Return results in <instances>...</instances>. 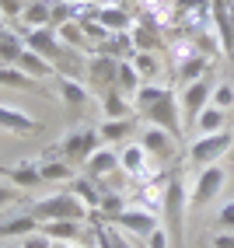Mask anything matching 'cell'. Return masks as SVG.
I'll use <instances>...</instances> for the list:
<instances>
[{
	"instance_id": "obj_1",
	"label": "cell",
	"mask_w": 234,
	"mask_h": 248,
	"mask_svg": "<svg viewBox=\"0 0 234 248\" xmlns=\"http://www.w3.org/2000/svg\"><path fill=\"white\" fill-rule=\"evenodd\" d=\"M31 213L39 217V224L42 220H88V213H91V206L80 200L77 192H53V196H46V200H39L35 206H31Z\"/></svg>"
},
{
	"instance_id": "obj_2",
	"label": "cell",
	"mask_w": 234,
	"mask_h": 248,
	"mask_svg": "<svg viewBox=\"0 0 234 248\" xmlns=\"http://www.w3.org/2000/svg\"><path fill=\"white\" fill-rule=\"evenodd\" d=\"M98 147H102V137H98L94 126H77V129H66V133L60 137L56 143V154L74 161V164H84Z\"/></svg>"
},
{
	"instance_id": "obj_3",
	"label": "cell",
	"mask_w": 234,
	"mask_h": 248,
	"mask_svg": "<svg viewBox=\"0 0 234 248\" xmlns=\"http://www.w3.org/2000/svg\"><path fill=\"white\" fill-rule=\"evenodd\" d=\"M161 206H164V227L172 231V238L182 234V220H186V210H189V189L178 175L168 178V186L161 189Z\"/></svg>"
},
{
	"instance_id": "obj_4",
	"label": "cell",
	"mask_w": 234,
	"mask_h": 248,
	"mask_svg": "<svg viewBox=\"0 0 234 248\" xmlns=\"http://www.w3.org/2000/svg\"><path fill=\"white\" fill-rule=\"evenodd\" d=\"M234 147V137L231 129H220V133H203L196 137L192 147H189V161L196 168H206V164H220V157Z\"/></svg>"
},
{
	"instance_id": "obj_5",
	"label": "cell",
	"mask_w": 234,
	"mask_h": 248,
	"mask_svg": "<svg viewBox=\"0 0 234 248\" xmlns=\"http://www.w3.org/2000/svg\"><path fill=\"white\" fill-rule=\"evenodd\" d=\"M140 115L150 126H161V129H168L172 137H182V105H178V94L172 88L164 91L147 112H140Z\"/></svg>"
},
{
	"instance_id": "obj_6",
	"label": "cell",
	"mask_w": 234,
	"mask_h": 248,
	"mask_svg": "<svg viewBox=\"0 0 234 248\" xmlns=\"http://www.w3.org/2000/svg\"><path fill=\"white\" fill-rule=\"evenodd\" d=\"M224 182H227V171L220 164H206V168H199L192 189H189V203L192 206H210L217 196L224 192Z\"/></svg>"
},
{
	"instance_id": "obj_7",
	"label": "cell",
	"mask_w": 234,
	"mask_h": 248,
	"mask_svg": "<svg viewBox=\"0 0 234 248\" xmlns=\"http://www.w3.org/2000/svg\"><path fill=\"white\" fill-rule=\"evenodd\" d=\"M178 137H172L168 129H161V126H143L140 129V137H137V143L147 151V157L154 161V164H164V161H172L175 154H178V143H175Z\"/></svg>"
},
{
	"instance_id": "obj_8",
	"label": "cell",
	"mask_w": 234,
	"mask_h": 248,
	"mask_svg": "<svg viewBox=\"0 0 234 248\" xmlns=\"http://www.w3.org/2000/svg\"><path fill=\"white\" fill-rule=\"evenodd\" d=\"M115 74H119V60L115 56H105V53H91L88 56V67H84V80L91 88H115Z\"/></svg>"
},
{
	"instance_id": "obj_9",
	"label": "cell",
	"mask_w": 234,
	"mask_h": 248,
	"mask_svg": "<svg viewBox=\"0 0 234 248\" xmlns=\"http://www.w3.org/2000/svg\"><path fill=\"white\" fill-rule=\"evenodd\" d=\"M210 94H213V80L203 77V80H192V84H182V112H186V123L192 126L196 115L210 105Z\"/></svg>"
},
{
	"instance_id": "obj_10",
	"label": "cell",
	"mask_w": 234,
	"mask_h": 248,
	"mask_svg": "<svg viewBox=\"0 0 234 248\" xmlns=\"http://www.w3.org/2000/svg\"><path fill=\"white\" fill-rule=\"evenodd\" d=\"M21 39H25V49L46 56L49 63H56V60L63 56V49H66V46L60 42V35H56V28H28Z\"/></svg>"
},
{
	"instance_id": "obj_11",
	"label": "cell",
	"mask_w": 234,
	"mask_h": 248,
	"mask_svg": "<svg viewBox=\"0 0 234 248\" xmlns=\"http://www.w3.org/2000/svg\"><path fill=\"white\" fill-rule=\"evenodd\" d=\"M123 168H119V151L109 143H102L98 151L84 161V175H91L94 182H102V178H115Z\"/></svg>"
},
{
	"instance_id": "obj_12",
	"label": "cell",
	"mask_w": 234,
	"mask_h": 248,
	"mask_svg": "<svg viewBox=\"0 0 234 248\" xmlns=\"http://www.w3.org/2000/svg\"><path fill=\"white\" fill-rule=\"evenodd\" d=\"M53 91L60 94V102L70 105V108H84V105L91 102L88 80H80V77H63V74H56V77H53Z\"/></svg>"
},
{
	"instance_id": "obj_13",
	"label": "cell",
	"mask_w": 234,
	"mask_h": 248,
	"mask_svg": "<svg viewBox=\"0 0 234 248\" xmlns=\"http://www.w3.org/2000/svg\"><path fill=\"white\" fill-rule=\"evenodd\" d=\"M112 224H119L123 231H129V234H143V238H147V234H150V231H154L161 220H157L147 206H126V210H123Z\"/></svg>"
},
{
	"instance_id": "obj_14",
	"label": "cell",
	"mask_w": 234,
	"mask_h": 248,
	"mask_svg": "<svg viewBox=\"0 0 234 248\" xmlns=\"http://www.w3.org/2000/svg\"><path fill=\"white\" fill-rule=\"evenodd\" d=\"M129 39L137 49H143V53H154V49H161V28H157V18L154 14H143V18L133 21L129 28Z\"/></svg>"
},
{
	"instance_id": "obj_15",
	"label": "cell",
	"mask_w": 234,
	"mask_h": 248,
	"mask_svg": "<svg viewBox=\"0 0 234 248\" xmlns=\"http://www.w3.org/2000/svg\"><path fill=\"white\" fill-rule=\"evenodd\" d=\"M4 178L11 182V186H18V189H39V186H42L39 161H31V157L14 161V164H7V168H4Z\"/></svg>"
},
{
	"instance_id": "obj_16",
	"label": "cell",
	"mask_w": 234,
	"mask_h": 248,
	"mask_svg": "<svg viewBox=\"0 0 234 248\" xmlns=\"http://www.w3.org/2000/svg\"><path fill=\"white\" fill-rule=\"evenodd\" d=\"M31 231H39V217L35 213H14V217L0 220V241H21Z\"/></svg>"
},
{
	"instance_id": "obj_17",
	"label": "cell",
	"mask_w": 234,
	"mask_h": 248,
	"mask_svg": "<svg viewBox=\"0 0 234 248\" xmlns=\"http://www.w3.org/2000/svg\"><path fill=\"white\" fill-rule=\"evenodd\" d=\"M0 129H7V133H35L39 129V119L35 115H28L25 108H11V105H0Z\"/></svg>"
},
{
	"instance_id": "obj_18",
	"label": "cell",
	"mask_w": 234,
	"mask_h": 248,
	"mask_svg": "<svg viewBox=\"0 0 234 248\" xmlns=\"http://www.w3.org/2000/svg\"><path fill=\"white\" fill-rule=\"evenodd\" d=\"M210 77V56L206 53H186L178 56V84H192V80Z\"/></svg>"
},
{
	"instance_id": "obj_19",
	"label": "cell",
	"mask_w": 234,
	"mask_h": 248,
	"mask_svg": "<svg viewBox=\"0 0 234 248\" xmlns=\"http://www.w3.org/2000/svg\"><path fill=\"white\" fill-rule=\"evenodd\" d=\"M147 151L133 140V143H123L119 147V168H123V175H129V178H140L143 171H147Z\"/></svg>"
},
{
	"instance_id": "obj_20",
	"label": "cell",
	"mask_w": 234,
	"mask_h": 248,
	"mask_svg": "<svg viewBox=\"0 0 234 248\" xmlns=\"http://www.w3.org/2000/svg\"><path fill=\"white\" fill-rule=\"evenodd\" d=\"M39 175L42 182H56V186H63V182H70L77 171H74V161H66V157H39Z\"/></svg>"
},
{
	"instance_id": "obj_21",
	"label": "cell",
	"mask_w": 234,
	"mask_h": 248,
	"mask_svg": "<svg viewBox=\"0 0 234 248\" xmlns=\"http://www.w3.org/2000/svg\"><path fill=\"white\" fill-rule=\"evenodd\" d=\"M94 18L102 21L109 31H129V28H133L129 11L119 7V4H98V7H94Z\"/></svg>"
},
{
	"instance_id": "obj_22",
	"label": "cell",
	"mask_w": 234,
	"mask_h": 248,
	"mask_svg": "<svg viewBox=\"0 0 234 248\" xmlns=\"http://www.w3.org/2000/svg\"><path fill=\"white\" fill-rule=\"evenodd\" d=\"M14 67H21L25 74H31V77L39 80V84H42V80H53V77H56V63H49L46 56L31 53V49H25V53H21V60L14 63Z\"/></svg>"
},
{
	"instance_id": "obj_23",
	"label": "cell",
	"mask_w": 234,
	"mask_h": 248,
	"mask_svg": "<svg viewBox=\"0 0 234 248\" xmlns=\"http://www.w3.org/2000/svg\"><path fill=\"white\" fill-rule=\"evenodd\" d=\"M21 21L25 28H49L53 25V0H25Z\"/></svg>"
},
{
	"instance_id": "obj_24",
	"label": "cell",
	"mask_w": 234,
	"mask_h": 248,
	"mask_svg": "<svg viewBox=\"0 0 234 248\" xmlns=\"http://www.w3.org/2000/svg\"><path fill=\"white\" fill-rule=\"evenodd\" d=\"M133 115H126V119H105L102 126H98V137H102V143H126L133 137Z\"/></svg>"
},
{
	"instance_id": "obj_25",
	"label": "cell",
	"mask_w": 234,
	"mask_h": 248,
	"mask_svg": "<svg viewBox=\"0 0 234 248\" xmlns=\"http://www.w3.org/2000/svg\"><path fill=\"white\" fill-rule=\"evenodd\" d=\"M80 224L84 220H42L39 231L53 241H80Z\"/></svg>"
},
{
	"instance_id": "obj_26",
	"label": "cell",
	"mask_w": 234,
	"mask_h": 248,
	"mask_svg": "<svg viewBox=\"0 0 234 248\" xmlns=\"http://www.w3.org/2000/svg\"><path fill=\"white\" fill-rule=\"evenodd\" d=\"M102 112H105V119H126L133 112V102L119 88H109V91H102Z\"/></svg>"
},
{
	"instance_id": "obj_27",
	"label": "cell",
	"mask_w": 234,
	"mask_h": 248,
	"mask_svg": "<svg viewBox=\"0 0 234 248\" xmlns=\"http://www.w3.org/2000/svg\"><path fill=\"white\" fill-rule=\"evenodd\" d=\"M196 133L203 137V133H220V129H227V112L224 108H217V105H206L203 112L196 115Z\"/></svg>"
},
{
	"instance_id": "obj_28",
	"label": "cell",
	"mask_w": 234,
	"mask_h": 248,
	"mask_svg": "<svg viewBox=\"0 0 234 248\" xmlns=\"http://www.w3.org/2000/svg\"><path fill=\"white\" fill-rule=\"evenodd\" d=\"M70 192H77L91 210H98V203H102V192H105V189L98 186L91 175H74V178H70Z\"/></svg>"
},
{
	"instance_id": "obj_29",
	"label": "cell",
	"mask_w": 234,
	"mask_h": 248,
	"mask_svg": "<svg viewBox=\"0 0 234 248\" xmlns=\"http://www.w3.org/2000/svg\"><path fill=\"white\" fill-rule=\"evenodd\" d=\"M143 84V77L137 74V67H133V60H119V74H115V88H119L126 98H133L140 91Z\"/></svg>"
},
{
	"instance_id": "obj_30",
	"label": "cell",
	"mask_w": 234,
	"mask_h": 248,
	"mask_svg": "<svg viewBox=\"0 0 234 248\" xmlns=\"http://www.w3.org/2000/svg\"><path fill=\"white\" fill-rule=\"evenodd\" d=\"M0 84L4 88H21V91H35L39 80L31 74H25L21 67H0Z\"/></svg>"
},
{
	"instance_id": "obj_31",
	"label": "cell",
	"mask_w": 234,
	"mask_h": 248,
	"mask_svg": "<svg viewBox=\"0 0 234 248\" xmlns=\"http://www.w3.org/2000/svg\"><path fill=\"white\" fill-rule=\"evenodd\" d=\"M56 35H60V42H63L66 49H88V35H84V28H80L77 18H74V21H66V25H60V28H56Z\"/></svg>"
},
{
	"instance_id": "obj_32",
	"label": "cell",
	"mask_w": 234,
	"mask_h": 248,
	"mask_svg": "<svg viewBox=\"0 0 234 248\" xmlns=\"http://www.w3.org/2000/svg\"><path fill=\"white\" fill-rule=\"evenodd\" d=\"M21 53H25V39L21 35H11L7 39H0V67H14V63L21 60Z\"/></svg>"
},
{
	"instance_id": "obj_33",
	"label": "cell",
	"mask_w": 234,
	"mask_h": 248,
	"mask_svg": "<svg viewBox=\"0 0 234 248\" xmlns=\"http://www.w3.org/2000/svg\"><path fill=\"white\" fill-rule=\"evenodd\" d=\"M133 67H137V74H140L143 80H157L161 60H157L154 53H143V49H137V53H133Z\"/></svg>"
},
{
	"instance_id": "obj_34",
	"label": "cell",
	"mask_w": 234,
	"mask_h": 248,
	"mask_svg": "<svg viewBox=\"0 0 234 248\" xmlns=\"http://www.w3.org/2000/svg\"><path fill=\"white\" fill-rule=\"evenodd\" d=\"M126 206H129V203H126V196H123V192H112V189H105V192H102V203H98V213H102L105 220H115V217H119V213H123Z\"/></svg>"
},
{
	"instance_id": "obj_35",
	"label": "cell",
	"mask_w": 234,
	"mask_h": 248,
	"mask_svg": "<svg viewBox=\"0 0 234 248\" xmlns=\"http://www.w3.org/2000/svg\"><path fill=\"white\" fill-rule=\"evenodd\" d=\"M210 105H217V108H234V88L227 84V80H217L213 84V94H210Z\"/></svg>"
},
{
	"instance_id": "obj_36",
	"label": "cell",
	"mask_w": 234,
	"mask_h": 248,
	"mask_svg": "<svg viewBox=\"0 0 234 248\" xmlns=\"http://www.w3.org/2000/svg\"><path fill=\"white\" fill-rule=\"evenodd\" d=\"M147 248H172V231L164 227V224H157V227L147 234Z\"/></svg>"
},
{
	"instance_id": "obj_37",
	"label": "cell",
	"mask_w": 234,
	"mask_h": 248,
	"mask_svg": "<svg viewBox=\"0 0 234 248\" xmlns=\"http://www.w3.org/2000/svg\"><path fill=\"white\" fill-rule=\"evenodd\" d=\"M217 224H220V231H234V200L217 210Z\"/></svg>"
},
{
	"instance_id": "obj_38",
	"label": "cell",
	"mask_w": 234,
	"mask_h": 248,
	"mask_svg": "<svg viewBox=\"0 0 234 248\" xmlns=\"http://www.w3.org/2000/svg\"><path fill=\"white\" fill-rule=\"evenodd\" d=\"M21 248H53V238H46L42 231H31L28 238H21Z\"/></svg>"
},
{
	"instance_id": "obj_39",
	"label": "cell",
	"mask_w": 234,
	"mask_h": 248,
	"mask_svg": "<svg viewBox=\"0 0 234 248\" xmlns=\"http://www.w3.org/2000/svg\"><path fill=\"white\" fill-rule=\"evenodd\" d=\"M14 200H18V186H11L7 178H0V210L11 206Z\"/></svg>"
},
{
	"instance_id": "obj_40",
	"label": "cell",
	"mask_w": 234,
	"mask_h": 248,
	"mask_svg": "<svg viewBox=\"0 0 234 248\" xmlns=\"http://www.w3.org/2000/svg\"><path fill=\"white\" fill-rule=\"evenodd\" d=\"M25 11V0H0V14L4 18H21Z\"/></svg>"
},
{
	"instance_id": "obj_41",
	"label": "cell",
	"mask_w": 234,
	"mask_h": 248,
	"mask_svg": "<svg viewBox=\"0 0 234 248\" xmlns=\"http://www.w3.org/2000/svg\"><path fill=\"white\" fill-rule=\"evenodd\" d=\"M213 248H234V231H217V234L210 238Z\"/></svg>"
},
{
	"instance_id": "obj_42",
	"label": "cell",
	"mask_w": 234,
	"mask_h": 248,
	"mask_svg": "<svg viewBox=\"0 0 234 248\" xmlns=\"http://www.w3.org/2000/svg\"><path fill=\"white\" fill-rule=\"evenodd\" d=\"M98 248H115V241H112V234H109V231H105L102 224H98Z\"/></svg>"
},
{
	"instance_id": "obj_43",
	"label": "cell",
	"mask_w": 234,
	"mask_h": 248,
	"mask_svg": "<svg viewBox=\"0 0 234 248\" xmlns=\"http://www.w3.org/2000/svg\"><path fill=\"white\" fill-rule=\"evenodd\" d=\"M53 248H80V241H53Z\"/></svg>"
},
{
	"instance_id": "obj_44",
	"label": "cell",
	"mask_w": 234,
	"mask_h": 248,
	"mask_svg": "<svg viewBox=\"0 0 234 248\" xmlns=\"http://www.w3.org/2000/svg\"><path fill=\"white\" fill-rule=\"evenodd\" d=\"M0 248H21V241H4Z\"/></svg>"
},
{
	"instance_id": "obj_45",
	"label": "cell",
	"mask_w": 234,
	"mask_h": 248,
	"mask_svg": "<svg viewBox=\"0 0 234 248\" xmlns=\"http://www.w3.org/2000/svg\"><path fill=\"white\" fill-rule=\"evenodd\" d=\"M74 4H77V7H91V4H94V0H74Z\"/></svg>"
},
{
	"instance_id": "obj_46",
	"label": "cell",
	"mask_w": 234,
	"mask_h": 248,
	"mask_svg": "<svg viewBox=\"0 0 234 248\" xmlns=\"http://www.w3.org/2000/svg\"><path fill=\"white\" fill-rule=\"evenodd\" d=\"M109 4H119V7H126V4H129V0H109Z\"/></svg>"
},
{
	"instance_id": "obj_47",
	"label": "cell",
	"mask_w": 234,
	"mask_h": 248,
	"mask_svg": "<svg viewBox=\"0 0 234 248\" xmlns=\"http://www.w3.org/2000/svg\"><path fill=\"white\" fill-rule=\"evenodd\" d=\"M7 35H11V31H7V28H4V25H0V39H7Z\"/></svg>"
},
{
	"instance_id": "obj_48",
	"label": "cell",
	"mask_w": 234,
	"mask_h": 248,
	"mask_svg": "<svg viewBox=\"0 0 234 248\" xmlns=\"http://www.w3.org/2000/svg\"><path fill=\"white\" fill-rule=\"evenodd\" d=\"M231 21H234V11H231ZM231 56H234V53H231Z\"/></svg>"
}]
</instances>
